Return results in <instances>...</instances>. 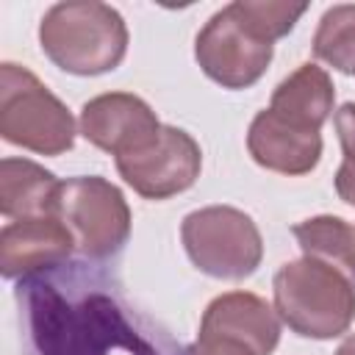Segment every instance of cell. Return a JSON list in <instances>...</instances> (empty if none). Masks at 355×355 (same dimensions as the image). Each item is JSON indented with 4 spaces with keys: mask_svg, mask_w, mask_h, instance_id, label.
<instances>
[{
    "mask_svg": "<svg viewBox=\"0 0 355 355\" xmlns=\"http://www.w3.org/2000/svg\"><path fill=\"white\" fill-rule=\"evenodd\" d=\"M230 8L258 39L269 44L288 36L297 19L308 11L305 3H280V0H236L230 3Z\"/></svg>",
    "mask_w": 355,
    "mask_h": 355,
    "instance_id": "e0dca14e",
    "label": "cell"
},
{
    "mask_svg": "<svg viewBox=\"0 0 355 355\" xmlns=\"http://www.w3.org/2000/svg\"><path fill=\"white\" fill-rule=\"evenodd\" d=\"M180 241L189 261L202 275L219 280H244L263 258L258 225L233 205H208L186 214Z\"/></svg>",
    "mask_w": 355,
    "mask_h": 355,
    "instance_id": "5b68a950",
    "label": "cell"
},
{
    "mask_svg": "<svg viewBox=\"0 0 355 355\" xmlns=\"http://www.w3.org/2000/svg\"><path fill=\"white\" fill-rule=\"evenodd\" d=\"M55 216L75 236V247L92 261L116 255L130 236V208L125 194L97 175L61 180Z\"/></svg>",
    "mask_w": 355,
    "mask_h": 355,
    "instance_id": "8992f818",
    "label": "cell"
},
{
    "mask_svg": "<svg viewBox=\"0 0 355 355\" xmlns=\"http://www.w3.org/2000/svg\"><path fill=\"white\" fill-rule=\"evenodd\" d=\"M333 125H336V133H338V141L344 150V164L355 166V103H344L336 111Z\"/></svg>",
    "mask_w": 355,
    "mask_h": 355,
    "instance_id": "ac0fdd59",
    "label": "cell"
},
{
    "mask_svg": "<svg viewBox=\"0 0 355 355\" xmlns=\"http://www.w3.org/2000/svg\"><path fill=\"white\" fill-rule=\"evenodd\" d=\"M305 258L322 261L355 286V225L341 216H311L291 227Z\"/></svg>",
    "mask_w": 355,
    "mask_h": 355,
    "instance_id": "9a60e30c",
    "label": "cell"
},
{
    "mask_svg": "<svg viewBox=\"0 0 355 355\" xmlns=\"http://www.w3.org/2000/svg\"><path fill=\"white\" fill-rule=\"evenodd\" d=\"M197 338L225 341L250 355H272L280 341V316L258 294L227 291L205 308Z\"/></svg>",
    "mask_w": 355,
    "mask_h": 355,
    "instance_id": "30bf717a",
    "label": "cell"
},
{
    "mask_svg": "<svg viewBox=\"0 0 355 355\" xmlns=\"http://www.w3.org/2000/svg\"><path fill=\"white\" fill-rule=\"evenodd\" d=\"M200 144L175 125H164L147 147L116 158L122 180L147 200H166L191 189L200 178Z\"/></svg>",
    "mask_w": 355,
    "mask_h": 355,
    "instance_id": "ba28073f",
    "label": "cell"
},
{
    "mask_svg": "<svg viewBox=\"0 0 355 355\" xmlns=\"http://www.w3.org/2000/svg\"><path fill=\"white\" fill-rule=\"evenodd\" d=\"M186 355H250L247 349L241 347H233V344H225V341H211V338H197Z\"/></svg>",
    "mask_w": 355,
    "mask_h": 355,
    "instance_id": "d6986e66",
    "label": "cell"
},
{
    "mask_svg": "<svg viewBox=\"0 0 355 355\" xmlns=\"http://www.w3.org/2000/svg\"><path fill=\"white\" fill-rule=\"evenodd\" d=\"M333 100H336V86L330 75L308 61L277 83L269 100V111L294 128L322 130V125L330 119Z\"/></svg>",
    "mask_w": 355,
    "mask_h": 355,
    "instance_id": "4fadbf2b",
    "label": "cell"
},
{
    "mask_svg": "<svg viewBox=\"0 0 355 355\" xmlns=\"http://www.w3.org/2000/svg\"><path fill=\"white\" fill-rule=\"evenodd\" d=\"M336 194L355 208V166L352 164H341L336 172Z\"/></svg>",
    "mask_w": 355,
    "mask_h": 355,
    "instance_id": "ffe728a7",
    "label": "cell"
},
{
    "mask_svg": "<svg viewBox=\"0 0 355 355\" xmlns=\"http://www.w3.org/2000/svg\"><path fill=\"white\" fill-rule=\"evenodd\" d=\"M161 122L155 111L130 92L97 94L80 108V133L94 147L111 153L114 158L147 147L158 133Z\"/></svg>",
    "mask_w": 355,
    "mask_h": 355,
    "instance_id": "9c48e42d",
    "label": "cell"
},
{
    "mask_svg": "<svg viewBox=\"0 0 355 355\" xmlns=\"http://www.w3.org/2000/svg\"><path fill=\"white\" fill-rule=\"evenodd\" d=\"M272 291L280 322L302 338H336L355 319V286L322 261L302 255L283 263Z\"/></svg>",
    "mask_w": 355,
    "mask_h": 355,
    "instance_id": "3957f363",
    "label": "cell"
},
{
    "mask_svg": "<svg viewBox=\"0 0 355 355\" xmlns=\"http://www.w3.org/2000/svg\"><path fill=\"white\" fill-rule=\"evenodd\" d=\"M28 330L33 355H180L150 319L100 286L28 277Z\"/></svg>",
    "mask_w": 355,
    "mask_h": 355,
    "instance_id": "6da1fadb",
    "label": "cell"
},
{
    "mask_svg": "<svg viewBox=\"0 0 355 355\" xmlns=\"http://www.w3.org/2000/svg\"><path fill=\"white\" fill-rule=\"evenodd\" d=\"M275 47L258 39L230 6L219 8L194 39L200 69L222 89H247L261 80Z\"/></svg>",
    "mask_w": 355,
    "mask_h": 355,
    "instance_id": "52a82bcc",
    "label": "cell"
},
{
    "mask_svg": "<svg viewBox=\"0 0 355 355\" xmlns=\"http://www.w3.org/2000/svg\"><path fill=\"white\" fill-rule=\"evenodd\" d=\"M42 53L64 72L92 78L116 69L128 53V25L105 3H55L39 22Z\"/></svg>",
    "mask_w": 355,
    "mask_h": 355,
    "instance_id": "7a4b0ae2",
    "label": "cell"
},
{
    "mask_svg": "<svg viewBox=\"0 0 355 355\" xmlns=\"http://www.w3.org/2000/svg\"><path fill=\"white\" fill-rule=\"evenodd\" d=\"M0 136L39 155H61L75 144L69 108L25 67L0 64Z\"/></svg>",
    "mask_w": 355,
    "mask_h": 355,
    "instance_id": "277c9868",
    "label": "cell"
},
{
    "mask_svg": "<svg viewBox=\"0 0 355 355\" xmlns=\"http://www.w3.org/2000/svg\"><path fill=\"white\" fill-rule=\"evenodd\" d=\"M313 55L344 75H355V6L341 3L322 14L313 33Z\"/></svg>",
    "mask_w": 355,
    "mask_h": 355,
    "instance_id": "2e32d148",
    "label": "cell"
},
{
    "mask_svg": "<svg viewBox=\"0 0 355 355\" xmlns=\"http://www.w3.org/2000/svg\"><path fill=\"white\" fill-rule=\"evenodd\" d=\"M75 236L58 216L14 219L0 230V272L8 280H28L69 261Z\"/></svg>",
    "mask_w": 355,
    "mask_h": 355,
    "instance_id": "8fae6325",
    "label": "cell"
},
{
    "mask_svg": "<svg viewBox=\"0 0 355 355\" xmlns=\"http://www.w3.org/2000/svg\"><path fill=\"white\" fill-rule=\"evenodd\" d=\"M336 355H355V333H352V336H347V338L338 344Z\"/></svg>",
    "mask_w": 355,
    "mask_h": 355,
    "instance_id": "44dd1931",
    "label": "cell"
},
{
    "mask_svg": "<svg viewBox=\"0 0 355 355\" xmlns=\"http://www.w3.org/2000/svg\"><path fill=\"white\" fill-rule=\"evenodd\" d=\"M61 180L28 158L0 161V214L6 219L55 216V194Z\"/></svg>",
    "mask_w": 355,
    "mask_h": 355,
    "instance_id": "5bb4252c",
    "label": "cell"
},
{
    "mask_svg": "<svg viewBox=\"0 0 355 355\" xmlns=\"http://www.w3.org/2000/svg\"><path fill=\"white\" fill-rule=\"evenodd\" d=\"M247 150L252 161L269 172L305 175L322 158L319 130H302L277 119L269 108L258 111L247 130Z\"/></svg>",
    "mask_w": 355,
    "mask_h": 355,
    "instance_id": "7c38bea8",
    "label": "cell"
}]
</instances>
